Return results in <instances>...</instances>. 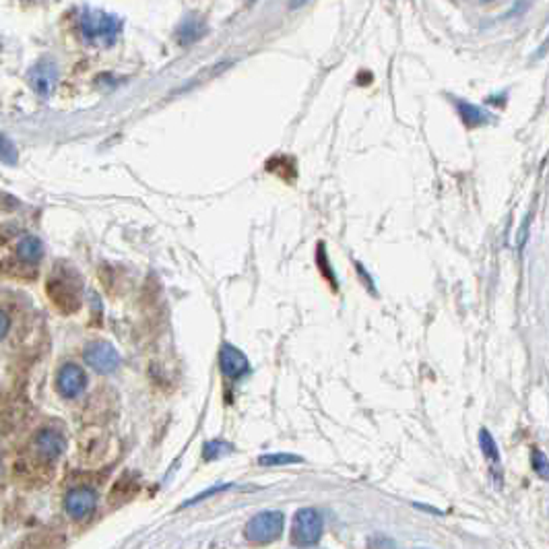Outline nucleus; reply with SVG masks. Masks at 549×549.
Listing matches in <instances>:
<instances>
[{
	"label": "nucleus",
	"instance_id": "obj_1",
	"mask_svg": "<svg viewBox=\"0 0 549 549\" xmlns=\"http://www.w3.org/2000/svg\"><path fill=\"white\" fill-rule=\"evenodd\" d=\"M81 29H83V36L91 41L111 43L120 34V21L108 13L85 11L81 17Z\"/></svg>",
	"mask_w": 549,
	"mask_h": 549
},
{
	"label": "nucleus",
	"instance_id": "obj_2",
	"mask_svg": "<svg viewBox=\"0 0 549 549\" xmlns=\"http://www.w3.org/2000/svg\"><path fill=\"white\" fill-rule=\"evenodd\" d=\"M285 518L279 510H266L252 516L246 524V537L252 543H271L281 537Z\"/></svg>",
	"mask_w": 549,
	"mask_h": 549
},
{
	"label": "nucleus",
	"instance_id": "obj_3",
	"mask_svg": "<svg viewBox=\"0 0 549 549\" xmlns=\"http://www.w3.org/2000/svg\"><path fill=\"white\" fill-rule=\"evenodd\" d=\"M323 537V516L314 508H301L293 518V539L299 545H312Z\"/></svg>",
	"mask_w": 549,
	"mask_h": 549
},
{
	"label": "nucleus",
	"instance_id": "obj_4",
	"mask_svg": "<svg viewBox=\"0 0 549 549\" xmlns=\"http://www.w3.org/2000/svg\"><path fill=\"white\" fill-rule=\"evenodd\" d=\"M46 293H48V299L52 301V306L56 310H60L62 314H74L81 308L79 292L60 277H50L46 281Z\"/></svg>",
	"mask_w": 549,
	"mask_h": 549
},
{
	"label": "nucleus",
	"instance_id": "obj_5",
	"mask_svg": "<svg viewBox=\"0 0 549 549\" xmlns=\"http://www.w3.org/2000/svg\"><path fill=\"white\" fill-rule=\"evenodd\" d=\"M85 362L100 374H111L120 366V353L114 349L110 343H91L85 353Z\"/></svg>",
	"mask_w": 549,
	"mask_h": 549
},
{
	"label": "nucleus",
	"instance_id": "obj_6",
	"mask_svg": "<svg viewBox=\"0 0 549 549\" xmlns=\"http://www.w3.org/2000/svg\"><path fill=\"white\" fill-rule=\"evenodd\" d=\"M95 506H97V496L89 487H74L67 494V500H65V508L74 520L87 518L95 510Z\"/></svg>",
	"mask_w": 549,
	"mask_h": 549
},
{
	"label": "nucleus",
	"instance_id": "obj_7",
	"mask_svg": "<svg viewBox=\"0 0 549 549\" xmlns=\"http://www.w3.org/2000/svg\"><path fill=\"white\" fill-rule=\"evenodd\" d=\"M248 358L244 355V351H240L238 347H233L231 343H223L219 349V370L225 378H242L248 372Z\"/></svg>",
	"mask_w": 549,
	"mask_h": 549
},
{
	"label": "nucleus",
	"instance_id": "obj_8",
	"mask_svg": "<svg viewBox=\"0 0 549 549\" xmlns=\"http://www.w3.org/2000/svg\"><path fill=\"white\" fill-rule=\"evenodd\" d=\"M87 386V376H85V370L76 364H65L58 372V391L60 395L73 399V397H79Z\"/></svg>",
	"mask_w": 549,
	"mask_h": 549
},
{
	"label": "nucleus",
	"instance_id": "obj_9",
	"mask_svg": "<svg viewBox=\"0 0 549 549\" xmlns=\"http://www.w3.org/2000/svg\"><path fill=\"white\" fill-rule=\"evenodd\" d=\"M67 448V440L56 430H41L36 436V450L43 461H56Z\"/></svg>",
	"mask_w": 549,
	"mask_h": 549
},
{
	"label": "nucleus",
	"instance_id": "obj_10",
	"mask_svg": "<svg viewBox=\"0 0 549 549\" xmlns=\"http://www.w3.org/2000/svg\"><path fill=\"white\" fill-rule=\"evenodd\" d=\"M56 79H58V71H56V67L52 62H39V65H36L32 69V74H29L32 87L36 89L41 97H48L54 91Z\"/></svg>",
	"mask_w": 549,
	"mask_h": 549
},
{
	"label": "nucleus",
	"instance_id": "obj_11",
	"mask_svg": "<svg viewBox=\"0 0 549 549\" xmlns=\"http://www.w3.org/2000/svg\"><path fill=\"white\" fill-rule=\"evenodd\" d=\"M17 255L23 264H36L37 260L43 257V244L36 236H25L17 246Z\"/></svg>",
	"mask_w": 549,
	"mask_h": 549
},
{
	"label": "nucleus",
	"instance_id": "obj_12",
	"mask_svg": "<svg viewBox=\"0 0 549 549\" xmlns=\"http://www.w3.org/2000/svg\"><path fill=\"white\" fill-rule=\"evenodd\" d=\"M454 104H456V108H459V114H461L463 122H465L469 128H477V126H481V124H487L489 118H487V114L481 110V108L471 106V104H467V102H461V100H456Z\"/></svg>",
	"mask_w": 549,
	"mask_h": 549
},
{
	"label": "nucleus",
	"instance_id": "obj_13",
	"mask_svg": "<svg viewBox=\"0 0 549 549\" xmlns=\"http://www.w3.org/2000/svg\"><path fill=\"white\" fill-rule=\"evenodd\" d=\"M205 32H207V27H205V23H203L201 19L188 17L182 25H180V29H178V39H180V43L186 46V43H192V41H196L198 37L205 36Z\"/></svg>",
	"mask_w": 549,
	"mask_h": 549
},
{
	"label": "nucleus",
	"instance_id": "obj_14",
	"mask_svg": "<svg viewBox=\"0 0 549 549\" xmlns=\"http://www.w3.org/2000/svg\"><path fill=\"white\" fill-rule=\"evenodd\" d=\"M17 549H58L56 537L48 533H34L25 541H21Z\"/></svg>",
	"mask_w": 549,
	"mask_h": 549
},
{
	"label": "nucleus",
	"instance_id": "obj_15",
	"mask_svg": "<svg viewBox=\"0 0 549 549\" xmlns=\"http://www.w3.org/2000/svg\"><path fill=\"white\" fill-rule=\"evenodd\" d=\"M479 446H481V452H483V456H485L487 461H492L494 465L500 463L498 444H496V440H494V436H492L487 430H481V432H479Z\"/></svg>",
	"mask_w": 549,
	"mask_h": 549
},
{
	"label": "nucleus",
	"instance_id": "obj_16",
	"mask_svg": "<svg viewBox=\"0 0 549 549\" xmlns=\"http://www.w3.org/2000/svg\"><path fill=\"white\" fill-rule=\"evenodd\" d=\"M292 463H301V456L287 454V452H275V454H262L258 459V465H262V467H279V465H292Z\"/></svg>",
	"mask_w": 549,
	"mask_h": 549
},
{
	"label": "nucleus",
	"instance_id": "obj_17",
	"mask_svg": "<svg viewBox=\"0 0 549 549\" xmlns=\"http://www.w3.org/2000/svg\"><path fill=\"white\" fill-rule=\"evenodd\" d=\"M231 450H233L231 444L221 442V440H211V442L205 444V448H203V456H205L207 461H215V459H219V456H223V454H229Z\"/></svg>",
	"mask_w": 549,
	"mask_h": 549
},
{
	"label": "nucleus",
	"instance_id": "obj_18",
	"mask_svg": "<svg viewBox=\"0 0 549 549\" xmlns=\"http://www.w3.org/2000/svg\"><path fill=\"white\" fill-rule=\"evenodd\" d=\"M17 159H19V155H17L15 145H13L4 135H0V161H2V163H8V165H15Z\"/></svg>",
	"mask_w": 549,
	"mask_h": 549
},
{
	"label": "nucleus",
	"instance_id": "obj_19",
	"mask_svg": "<svg viewBox=\"0 0 549 549\" xmlns=\"http://www.w3.org/2000/svg\"><path fill=\"white\" fill-rule=\"evenodd\" d=\"M316 257H318V266H320V271L325 273L327 281H330V283L334 285V275H332V271H330V266H329V260H327V250H325V244H318V252H316Z\"/></svg>",
	"mask_w": 549,
	"mask_h": 549
},
{
	"label": "nucleus",
	"instance_id": "obj_20",
	"mask_svg": "<svg viewBox=\"0 0 549 549\" xmlns=\"http://www.w3.org/2000/svg\"><path fill=\"white\" fill-rule=\"evenodd\" d=\"M533 467H535V471L541 475V479H548V456H545L541 450H535V452H533Z\"/></svg>",
	"mask_w": 549,
	"mask_h": 549
},
{
	"label": "nucleus",
	"instance_id": "obj_21",
	"mask_svg": "<svg viewBox=\"0 0 549 549\" xmlns=\"http://www.w3.org/2000/svg\"><path fill=\"white\" fill-rule=\"evenodd\" d=\"M231 485H217V487H211V489H207V492H203V494H198L194 500H188V502H184V506H190V504H196V502H201V500H205V498H209V496H213V494H217V492H223V489H229Z\"/></svg>",
	"mask_w": 549,
	"mask_h": 549
},
{
	"label": "nucleus",
	"instance_id": "obj_22",
	"mask_svg": "<svg viewBox=\"0 0 549 549\" xmlns=\"http://www.w3.org/2000/svg\"><path fill=\"white\" fill-rule=\"evenodd\" d=\"M8 327H11V318L4 310H0V339L8 332Z\"/></svg>",
	"mask_w": 549,
	"mask_h": 549
}]
</instances>
